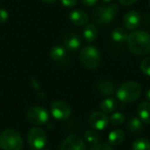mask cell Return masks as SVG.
Segmentation results:
<instances>
[{
    "label": "cell",
    "mask_w": 150,
    "mask_h": 150,
    "mask_svg": "<svg viewBox=\"0 0 150 150\" xmlns=\"http://www.w3.org/2000/svg\"><path fill=\"white\" fill-rule=\"evenodd\" d=\"M59 150H87L84 142L76 134L69 135L61 144Z\"/></svg>",
    "instance_id": "obj_9"
},
{
    "label": "cell",
    "mask_w": 150,
    "mask_h": 150,
    "mask_svg": "<svg viewBox=\"0 0 150 150\" xmlns=\"http://www.w3.org/2000/svg\"><path fill=\"white\" fill-rule=\"evenodd\" d=\"M33 150H34V149H33Z\"/></svg>",
    "instance_id": "obj_36"
},
{
    "label": "cell",
    "mask_w": 150,
    "mask_h": 150,
    "mask_svg": "<svg viewBox=\"0 0 150 150\" xmlns=\"http://www.w3.org/2000/svg\"><path fill=\"white\" fill-rule=\"evenodd\" d=\"M146 98H147V99L150 102V89L148 90V91H147V93H146Z\"/></svg>",
    "instance_id": "obj_32"
},
{
    "label": "cell",
    "mask_w": 150,
    "mask_h": 150,
    "mask_svg": "<svg viewBox=\"0 0 150 150\" xmlns=\"http://www.w3.org/2000/svg\"><path fill=\"white\" fill-rule=\"evenodd\" d=\"M133 150H150V142L144 138L137 139L133 144Z\"/></svg>",
    "instance_id": "obj_23"
},
{
    "label": "cell",
    "mask_w": 150,
    "mask_h": 150,
    "mask_svg": "<svg viewBox=\"0 0 150 150\" xmlns=\"http://www.w3.org/2000/svg\"><path fill=\"white\" fill-rule=\"evenodd\" d=\"M97 87H98V90L99 91V92L101 94H103L104 96H111V95L114 94V92H115L114 84L109 80H105V79L100 80L97 83Z\"/></svg>",
    "instance_id": "obj_14"
},
{
    "label": "cell",
    "mask_w": 150,
    "mask_h": 150,
    "mask_svg": "<svg viewBox=\"0 0 150 150\" xmlns=\"http://www.w3.org/2000/svg\"><path fill=\"white\" fill-rule=\"evenodd\" d=\"M88 123L94 130H104L109 124V119L104 112H95L91 114Z\"/></svg>",
    "instance_id": "obj_10"
},
{
    "label": "cell",
    "mask_w": 150,
    "mask_h": 150,
    "mask_svg": "<svg viewBox=\"0 0 150 150\" xmlns=\"http://www.w3.org/2000/svg\"><path fill=\"white\" fill-rule=\"evenodd\" d=\"M117 106H118V103L116 99L112 98L105 99L104 101H102L100 105V108L105 113H111L114 112L117 109Z\"/></svg>",
    "instance_id": "obj_20"
},
{
    "label": "cell",
    "mask_w": 150,
    "mask_h": 150,
    "mask_svg": "<svg viewBox=\"0 0 150 150\" xmlns=\"http://www.w3.org/2000/svg\"><path fill=\"white\" fill-rule=\"evenodd\" d=\"M149 8H150V0H149Z\"/></svg>",
    "instance_id": "obj_34"
},
{
    "label": "cell",
    "mask_w": 150,
    "mask_h": 150,
    "mask_svg": "<svg viewBox=\"0 0 150 150\" xmlns=\"http://www.w3.org/2000/svg\"><path fill=\"white\" fill-rule=\"evenodd\" d=\"M110 121L113 126H120L125 122V116L121 112H116L111 116Z\"/></svg>",
    "instance_id": "obj_24"
},
{
    "label": "cell",
    "mask_w": 150,
    "mask_h": 150,
    "mask_svg": "<svg viewBox=\"0 0 150 150\" xmlns=\"http://www.w3.org/2000/svg\"><path fill=\"white\" fill-rule=\"evenodd\" d=\"M137 114L141 120L146 124H150V103L143 102L137 108Z\"/></svg>",
    "instance_id": "obj_15"
},
{
    "label": "cell",
    "mask_w": 150,
    "mask_h": 150,
    "mask_svg": "<svg viewBox=\"0 0 150 150\" xmlns=\"http://www.w3.org/2000/svg\"><path fill=\"white\" fill-rule=\"evenodd\" d=\"M69 19L74 25L82 26L88 23L89 16L83 10H74L69 14Z\"/></svg>",
    "instance_id": "obj_13"
},
{
    "label": "cell",
    "mask_w": 150,
    "mask_h": 150,
    "mask_svg": "<svg viewBox=\"0 0 150 150\" xmlns=\"http://www.w3.org/2000/svg\"><path fill=\"white\" fill-rule=\"evenodd\" d=\"M84 138L86 140V142L90 144H92V145H96L100 141V136L99 134L94 131V130H88L85 132L84 134Z\"/></svg>",
    "instance_id": "obj_22"
},
{
    "label": "cell",
    "mask_w": 150,
    "mask_h": 150,
    "mask_svg": "<svg viewBox=\"0 0 150 150\" xmlns=\"http://www.w3.org/2000/svg\"><path fill=\"white\" fill-rule=\"evenodd\" d=\"M81 1H82L83 4H85L86 6H92V5H94V4L97 3L98 0H81Z\"/></svg>",
    "instance_id": "obj_30"
},
{
    "label": "cell",
    "mask_w": 150,
    "mask_h": 150,
    "mask_svg": "<svg viewBox=\"0 0 150 150\" xmlns=\"http://www.w3.org/2000/svg\"><path fill=\"white\" fill-rule=\"evenodd\" d=\"M61 3L67 8H71L76 6L77 4V0H61Z\"/></svg>",
    "instance_id": "obj_27"
},
{
    "label": "cell",
    "mask_w": 150,
    "mask_h": 150,
    "mask_svg": "<svg viewBox=\"0 0 150 150\" xmlns=\"http://www.w3.org/2000/svg\"><path fill=\"white\" fill-rule=\"evenodd\" d=\"M128 49L134 54L146 55L150 53V34L145 31H134L127 39Z\"/></svg>",
    "instance_id": "obj_1"
},
{
    "label": "cell",
    "mask_w": 150,
    "mask_h": 150,
    "mask_svg": "<svg viewBox=\"0 0 150 150\" xmlns=\"http://www.w3.org/2000/svg\"><path fill=\"white\" fill-rule=\"evenodd\" d=\"M127 127H128L129 131L132 132V133H134V134L140 133L142 130V127H143L142 121L141 120V119L134 117V118H132L129 120L128 125H127Z\"/></svg>",
    "instance_id": "obj_21"
},
{
    "label": "cell",
    "mask_w": 150,
    "mask_h": 150,
    "mask_svg": "<svg viewBox=\"0 0 150 150\" xmlns=\"http://www.w3.org/2000/svg\"><path fill=\"white\" fill-rule=\"evenodd\" d=\"M23 140L14 129H6L0 134V148L3 150H21Z\"/></svg>",
    "instance_id": "obj_4"
},
{
    "label": "cell",
    "mask_w": 150,
    "mask_h": 150,
    "mask_svg": "<svg viewBox=\"0 0 150 150\" xmlns=\"http://www.w3.org/2000/svg\"><path fill=\"white\" fill-rule=\"evenodd\" d=\"M41 1H43L44 3H47V4H52V3L56 2L57 0H41Z\"/></svg>",
    "instance_id": "obj_31"
},
{
    "label": "cell",
    "mask_w": 150,
    "mask_h": 150,
    "mask_svg": "<svg viewBox=\"0 0 150 150\" xmlns=\"http://www.w3.org/2000/svg\"><path fill=\"white\" fill-rule=\"evenodd\" d=\"M141 69L142 73L150 76V57L145 58L141 63Z\"/></svg>",
    "instance_id": "obj_25"
},
{
    "label": "cell",
    "mask_w": 150,
    "mask_h": 150,
    "mask_svg": "<svg viewBox=\"0 0 150 150\" xmlns=\"http://www.w3.org/2000/svg\"><path fill=\"white\" fill-rule=\"evenodd\" d=\"M49 55L52 60L55 62H60L63 60L66 56V49L62 46H55L50 50Z\"/></svg>",
    "instance_id": "obj_19"
},
{
    "label": "cell",
    "mask_w": 150,
    "mask_h": 150,
    "mask_svg": "<svg viewBox=\"0 0 150 150\" xmlns=\"http://www.w3.org/2000/svg\"><path fill=\"white\" fill-rule=\"evenodd\" d=\"M119 11V6L116 4H111L107 6L99 5L93 11V20L99 25H107L112 23Z\"/></svg>",
    "instance_id": "obj_3"
},
{
    "label": "cell",
    "mask_w": 150,
    "mask_h": 150,
    "mask_svg": "<svg viewBox=\"0 0 150 150\" xmlns=\"http://www.w3.org/2000/svg\"><path fill=\"white\" fill-rule=\"evenodd\" d=\"M141 23V16L135 11H130L126 13L123 18L124 26L128 30L136 29Z\"/></svg>",
    "instance_id": "obj_12"
},
{
    "label": "cell",
    "mask_w": 150,
    "mask_h": 150,
    "mask_svg": "<svg viewBox=\"0 0 150 150\" xmlns=\"http://www.w3.org/2000/svg\"><path fill=\"white\" fill-rule=\"evenodd\" d=\"M100 53L94 46H86L80 52V62L87 69L97 68L100 63Z\"/></svg>",
    "instance_id": "obj_5"
},
{
    "label": "cell",
    "mask_w": 150,
    "mask_h": 150,
    "mask_svg": "<svg viewBox=\"0 0 150 150\" xmlns=\"http://www.w3.org/2000/svg\"><path fill=\"white\" fill-rule=\"evenodd\" d=\"M137 0H119V2L124 6H129L134 4Z\"/></svg>",
    "instance_id": "obj_29"
},
{
    "label": "cell",
    "mask_w": 150,
    "mask_h": 150,
    "mask_svg": "<svg viewBox=\"0 0 150 150\" xmlns=\"http://www.w3.org/2000/svg\"><path fill=\"white\" fill-rule=\"evenodd\" d=\"M50 111L54 118L57 120H66L71 115V108L64 101L53 102Z\"/></svg>",
    "instance_id": "obj_8"
},
{
    "label": "cell",
    "mask_w": 150,
    "mask_h": 150,
    "mask_svg": "<svg viewBox=\"0 0 150 150\" xmlns=\"http://www.w3.org/2000/svg\"><path fill=\"white\" fill-rule=\"evenodd\" d=\"M128 36H129V34H128L127 31L123 27H116L112 33V40L118 43H122V42L127 40Z\"/></svg>",
    "instance_id": "obj_18"
},
{
    "label": "cell",
    "mask_w": 150,
    "mask_h": 150,
    "mask_svg": "<svg viewBox=\"0 0 150 150\" xmlns=\"http://www.w3.org/2000/svg\"><path fill=\"white\" fill-rule=\"evenodd\" d=\"M81 46V39L75 32H69L65 34L63 38V47L66 50L74 52Z\"/></svg>",
    "instance_id": "obj_11"
},
{
    "label": "cell",
    "mask_w": 150,
    "mask_h": 150,
    "mask_svg": "<svg viewBox=\"0 0 150 150\" xmlns=\"http://www.w3.org/2000/svg\"><path fill=\"white\" fill-rule=\"evenodd\" d=\"M27 120L36 126H41L46 124L49 120L48 112L41 106L31 107L26 112Z\"/></svg>",
    "instance_id": "obj_7"
},
{
    "label": "cell",
    "mask_w": 150,
    "mask_h": 150,
    "mask_svg": "<svg viewBox=\"0 0 150 150\" xmlns=\"http://www.w3.org/2000/svg\"><path fill=\"white\" fill-rule=\"evenodd\" d=\"M27 143L32 149L41 150L46 145L47 137L44 130L40 127L31 128L26 135Z\"/></svg>",
    "instance_id": "obj_6"
},
{
    "label": "cell",
    "mask_w": 150,
    "mask_h": 150,
    "mask_svg": "<svg viewBox=\"0 0 150 150\" xmlns=\"http://www.w3.org/2000/svg\"><path fill=\"white\" fill-rule=\"evenodd\" d=\"M141 94L142 87L134 81L124 83L116 92L117 98L123 103H134L141 97Z\"/></svg>",
    "instance_id": "obj_2"
},
{
    "label": "cell",
    "mask_w": 150,
    "mask_h": 150,
    "mask_svg": "<svg viewBox=\"0 0 150 150\" xmlns=\"http://www.w3.org/2000/svg\"><path fill=\"white\" fill-rule=\"evenodd\" d=\"M124 139H125V134L120 129H116V130L112 131L108 136L109 144L112 146L120 145L124 142Z\"/></svg>",
    "instance_id": "obj_16"
},
{
    "label": "cell",
    "mask_w": 150,
    "mask_h": 150,
    "mask_svg": "<svg viewBox=\"0 0 150 150\" xmlns=\"http://www.w3.org/2000/svg\"><path fill=\"white\" fill-rule=\"evenodd\" d=\"M98 28L93 24L87 25L83 29V36L87 42H93L98 37Z\"/></svg>",
    "instance_id": "obj_17"
},
{
    "label": "cell",
    "mask_w": 150,
    "mask_h": 150,
    "mask_svg": "<svg viewBox=\"0 0 150 150\" xmlns=\"http://www.w3.org/2000/svg\"><path fill=\"white\" fill-rule=\"evenodd\" d=\"M90 150H113L109 145L102 143V144H96L94 145Z\"/></svg>",
    "instance_id": "obj_26"
},
{
    "label": "cell",
    "mask_w": 150,
    "mask_h": 150,
    "mask_svg": "<svg viewBox=\"0 0 150 150\" xmlns=\"http://www.w3.org/2000/svg\"><path fill=\"white\" fill-rule=\"evenodd\" d=\"M102 1H104L105 3H108V2H111L112 0H102Z\"/></svg>",
    "instance_id": "obj_33"
},
{
    "label": "cell",
    "mask_w": 150,
    "mask_h": 150,
    "mask_svg": "<svg viewBox=\"0 0 150 150\" xmlns=\"http://www.w3.org/2000/svg\"><path fill=\"white\" fill-rule=\"evenodd\" d=\"M8 18V11L4 9H0V24L4 23Z\"/></svg>",
    "instance_id": "obj_28"
},
{
    "label": "cell",
    "mask_w": 150,
    "mask_h": 150,
    "mask_svg": "<svg viewBox=\"0 0 150 150\" xmlns=\"http://www.w3.org/2000/svg\"><path fill=\"white\" fill-rule=\"evenodd\" d=\"M45 150H49V149H45Z\"/></svg>",
    "instance_id": "obj_35"
}]
</instances>
